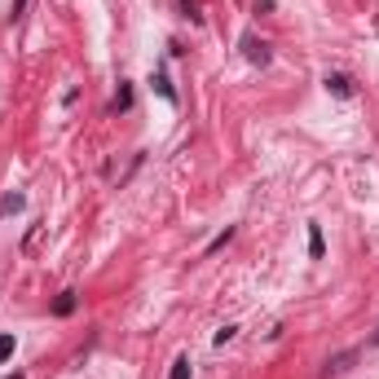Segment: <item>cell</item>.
<instances>
[{"label":"cell","instance_id":"1","mask_svg":"<svg viewBox=\"0 0 379 379\" xmlns=\"http://www.w3.org/2000/svg\"><path fill=\"white\" fill-rule=\"evenodd\" d=\"M243 49H247V58H251V62H256V66H265V62H269V45H265V40H256V36H247V40H243Z\"/></svg>","mask_w":379,"mask_h":379},{"label":"cell","instance_id":"2","mask_svg":"<svg viewBox=\"0 0 379 379\" xmlns=\"http://www.w3.org/2000/svg\"><path fill=\"white\" fill-rule=\"evenodd\" d=\"M53 313L58 318H66V313H75V291H62L58 300H53Z\"/></svg>","mask_w":379,"mask_h":379},{"label":"cell","instance_id":"3","mask_svg":"<svg viewBox=\"0 0 379 379\" xmlns=\"http://www.w3.org/2000/svg\"><path fill=\"white\" fill-rule=\"evenodd\" d=\"M327 89H331L335 97H348V93H353V89H348V80H344V75H327Z\"/></svg>","mask_w":379,"mask_h":379},{"label":"cell","instance_id":"4","mask_svg":"<svg viewBox=\"0 0 379 379\" xmlns=\"http://www.w3.org/2000/svg\"><path fill=\"white\" fill-rule=\"evenodd\" d=\"M309 256H313V260H322V230H318V225L309 230Z\"/></svg>","mask_w":379,"mask_h":379},{"label":"cell","instance_id":"5","mask_svg":"<svg viewBox=\"0 0 379 379\" xmlns=\"http://www.w3.org/2000/svg\"><path fill=\"white\" fill-rule=\"evenodd\" d=\"M168 379H190V357H177L172 371H168Z\"/></svg>","mask_w":379,"mask_h":379},{"label":"cell","instance_id":"6","mask_svg":"<svg viewBox=\"0 0 379 379\" xmlns=\"http://www.w3.org/2000/svg\"><path fill=\"white\" fill-rule=\"evenodd\" d=\"M9 212H22V194H9V199H0V216Z\"/></svg>","mask_w":379,"mask_h":379},{"label":"cell","instance_id":"7","mask_svg":"<svg viewBox=\"0 0 379 379\" xmlns=\"http://www.w3.org/2000/svg\"><path fill=\"white\" fill-rule=\"evenodd\" d=\"M133 106V89L128 84H119V93H115V110H128Z\"/></svg>","mask_w":379,"mask_h":379},{"label":"cell","instance_id":"8","mask_svg":"<svg viewBox=\"0 0 379 379\" xmlns=\"http://www.w3.org/2000/svg\"><path fill=\"white\" fill-rule=\"evenodd\" d=\"M154 89H159V93L168 97V102H177V93H172V89H168V80H163V75H154Z\"/></svg>","mask_w":379,"mask_h":379},{"label":"cell","instance_id":"9","mask_svg":"<svg viewBox=\"0 0 379 379\" xmlns=\"http://www.w3.org/2000/svg\"><path fill=\"white\" fill-rule=\"evenodd\" d=\"M230 238H234V230H225V234H221V238H212V247H207V256H212V251H221V247H225V243H230Z\"/></svg>","mask_w":379,"mask_h":379},{"label":"cell","instance_id":"10","mask_svg":"<svg viewBox=\"0 0 379 379\" xmlns=\"http://www.w3.org/2000/svg\"><path fill=\"white\" fill-rule=\"evenodd\" d=\"M234 335H238V327H221V331H216V344H230Z\"/></svg>","mask_w":379,"mask_h":379},{"label":"cell","instance_id":"11","mask_svg":"<svg viewBox=\"0 0 379 379\" xmlns=\"http://www.w3.org/2000/svg\"><path fill=\"white\" fill-rule=\"evenodd\" d=\"M13 353V335H0V362H5Z\"/></svg>","mask_w":379,"mask_h":379},{"label":"cell","instance_id":"12","mask_svg":"<svg viewBox=\"0 0 379 379\" xmlns=\"http://www.w3.org/2000/svg\"><path fill=\"white\" fill-rule=\"evenodd\" d=\"M27 9V0H13V18H18V13Z\"/></svg>","mask_w":379,"mask_h":379},{"label":"cell","instance_id":"13","mask_svg":"<svg viewBox=\"0 0 379 379\" xmlns=\"http://www.w3.org/2000/svg\"><path fill=\"white\" fill-rule=\"evenodd\" d=\"M375 344H379V335H375Z\"/></svg>","mask_w":379,"mask_h":379}]
</instances>
